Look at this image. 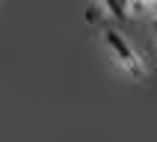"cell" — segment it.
I'll return each instance as SVG.
<instances>
[{"label": "cell", "instance_id": "obj_1", "mask_svg": "<svg viewBox=\"0 0 157 142\" xmlns=\"http://www.w3.org/2000/svg\"><path fill=\"white\" fill-rule=\"evenodd\" d=\"M107 39H110V44H113L116 50L122 53L124 59H133V56H131V50H128V44H124V42H122V39H119V36H116V33H107Z\"/></svg>", "mask_w": 157, "mask_h": 142}, {"label": "cell", "instance_id": "obj_2", "mask_svg": "<svg viewBox=\"0 0 157 142\" xmlns=\"http://www.w3.org/2000/svg\"><path fill=\"white\" fill-rule=\"evenodd\" d=\"M107 3H110V9H113L119 18H124V3H122V0H107Z\"/></svg>", "mask_w": 157, "mask_h": 142}]
</instances>
